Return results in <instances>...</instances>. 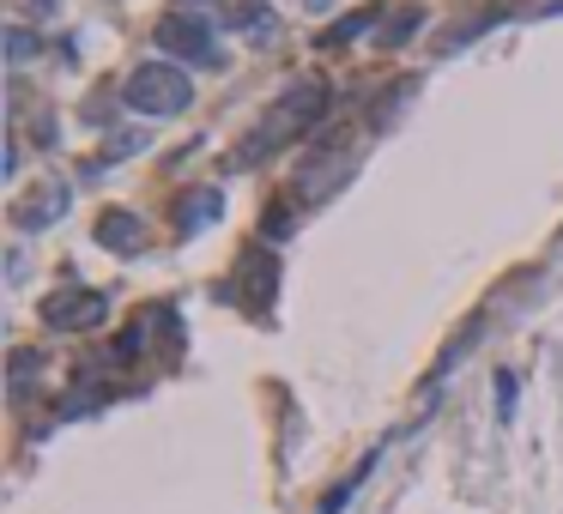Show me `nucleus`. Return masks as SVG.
Returning a JSON list of instances; mask_svg holds the SVG:
<instances>
[{
  "label": "nucleus",
  "mask_w": 563,
  "mask_h": 514,
  "mask_svg": "<svg viewBox=\"0 0 563 514\" xmlns=\"http://www.w3.org/2000/svg\"><path fill=\"white\" fill-rule=\"evenodd\" d=\"M309 7H333V0H309Z\"/></svg>",
  "instance_id": "nucleus-19"
},
{
  "label": "nucleus",
  "mask_w": 563,
  "mask_h": 514,
  "mask_svg": "<svg viewBox=\"0 0 563 514\" xmlns=\"http://www.w3.org/2000/svg\"><path fill=\"white\" fill-rule=\"evenodd\" d=\"M328 116V80H297L285 97H279L273 109H267L261 121H255V133L243 140V152H236V170H255V164H267L279 152V145L303 140V133L315 128V121Z\"/></svg>",
  "instance_id": "nucleus-1"
},
{
  "label": "nucleus",
  "mask_w": 563,
  "mask_h": 514,
  "mask_svg": "<svg viewBox=\"0 0 563 514\" xmlns=\"http://www.w3.org/2000/svg\"><path fill=\"white\" fill-rule=\"evenodd\" d=\"M224 19H231V31H243V37H273V7H267V0H236Z\"/></svg>",
  "instance_id": "nucleus-10"
},
{
  "label": "nucleus",
  "mask_w": 563,
  "mask_h": 514,
  "mask_svg": "<svg viewBox=\"0 0 563 514\" xmlns=\"http://www.w3.org/2000/svg\"><path fill=\"white\" fill-rule=\"evenodd\" d=\"M109 315V297L104 290H85V285H67V290H49L43 303V327L49 333H85Z\"/></svg>",
  "instance_id": "nucleus-4"
},
{
  "label": "nucleus",
  "mask_w": 563,
  "mask_h": 514,
  "mask_svg": "<svg viewBox=\"0 0 563 514\" xmlns=\"http://www.w3.org/2000/svg\"><path fill=\"white\" fill-rule=\"evenodd\" d=\"M67 206H73L67 182H43L31 200H13V230H49L67 218Z\"/></svg>",
  "instance_id": "nucleus-6"
},
{
  "label": "nucleus",
  "mask_w": 563,
  "mask_h": 514,
  "mask_svg": "<svg viewBox=\"0 0 563 514\" xmlns=\"http://www.w3.org/2000/svg\"><path fill=\"white\" fill-rule=\"evenodd\" d=\"M195 7H207V0H176V13H195Z\"/></svg>",
  "instance_id": "nucleus-18"
},
{
  "label": "nucleus",
  "mask_w": 563,
  "mask_h": 514,
  "mask_svg": "<svg viewBox=\"0 0 563 514\" xmlns=\"http://www.w3.org/2000/svg\"><path fill=\"white\" fill-rule=\"evenodd\" d=\"M273 290H279V254L249 242L243 261H236V303H249V315H267L273 309Z\"/></svg>",
  "instance_id": "nucleus-5"
},
{
  "label": "nucleus",
  "mask_w": 563,
  "mask_h": 514,
  "mask_svg": "<svg viewBox=\"0 0 563 514\" xmlns=\"http://www.w3.org/2000/svg\"><path fill=\"white\" fill-rule=\"evenodd\" d=\"M97 242H104L109 254H121V261H128V254H140L145 249V225L140 218H133V212H104V218H97Z\"/></svg>",
  "instance_id": "nucleus-7"
},
{
  "label": "nucleus",
  "mask_w": 563,
  "mask_h": 514,
  "mask_svg": "<svg viewBox=\"0 0 563 514\" xmlns=\"http://www.w3.org/2000/svg\"><path fill=\"white\" fill-rule=\"evenodd\" d=\"M370 466H376V454H364V461H357V473H352V478H345V485H333V490H328V497H321V514H340V509H345V502H352V497H357V485H364V478H370Z\"/></svg>",
  "instance_id": "nucleus-12"
},
{
  "label": "nucleus",
  "mask_w": 563,
  "mask_h": 514,
  "mask_svg": "<svg viewBox=\"0 0 563 514\" xmlns=\"http://www.w3.org/2000/svg\"><path fill=\"white\" fill-rule=\"evenodd\" d=\"M419 19H424V13H400V19H394V25H388V19H382V49H400V43H407L412 31H419Z\"/></svg>",
  "instance_id": "nucleus-13"
},
{
  "label": "nucleus",
  "mask_w": 563,
  "mask_h": 514,
  "mask_svg": "<svg viewBox=\"0 0 563 514\" xmlns=\"http://www.w3.org/2000/svg\"><path fill=\"white\" fill-rule=\"evenodd\" d=\"M121 104H128L133 116H145V121H171V116H183V109L195 104V80L171 61H145V67L128 73Z\"/></svg>",
  "instance_id": "nucleus-2"
},
{
  "label": "nucleus",
  "mask_w": 563,
  "mask_h": 514,
  "mask_svg": "<svg viewBox=\"0 0 563 514\" xmlns=\"http://www.w3.org/2000/svg\"><path fill=\"white\" fill-rule=\"evenodd\" d=\"M31 55H37V37H31L25 25H13V31H7V61H13V67H25Z\"/></svg>",
  "instance_id": "nucleus-14"
},
{
  "label": "nucleus",
  "mask_w": 563,
  "mask_h": 514,
  "mask_svg": "<svg viewBox=\"0 0 563 514\" xmlns=\"http://www.w3.org/2000/svg\"><path fill=\"white\" fill-rule=\"evenodd\" d=\"M382 25V13L376 7H364V13H352V19H340V25H328L321 37H315V49H345V43H357L364 31H376Z\"/></svg>",
  "instance_id": "nucleus-9"
},
{
  "label": "nucleus",
  "mask_w": 563,
  "mask_h": 514,
  "mask_svg": "<svg viewBox=\"0 0 563 514\" xmlns=\"http://www.w3.org/2000/svg\"><path fill=\"white\" fill-rule=\"evenodd\" d=\"M497 411H503V418L515 411V375L509 370H497Z\"/></svg>",
  "instance_id": "nucleus-15"
},
{
  "label": "nucleus",
  "mask_w": 563,
  "mask_h": 514,
  "mask_svg": "<svg viewBox=\"0 0 563 514\" xmlns=\"http://www.w3.org/2000/svg\"><path fill=\"white\" fill-rule=\"evenodd\" d=\"M497 19H509V7H497V13H467V19H460V25L443 37V55H455L460 43H467V37H479V31H491Z\"/></svg>",
  "instance_id": "nucleus-11"
},
{
  "label": "nucleus",
  "mask_w": 563,
  "mask_h": 514,
  "mask_svg": "<svg viewBox=\"0 0 563 514\" xmlns=\"http://www.w3.org/2000/svg\"><path fill=\"white\" fill-rule=\"evenodd\" d=\"M152 43H157V49H171L176 61H195V67H224L219 43H212V25H207V19H195V13H171V19H157Z\"/></svg>",
  "instance_id": "nucleus-3"
},
{
  "label": "nucleus",
  "mask_w": 563,
  "mask_h": 514,
  "mask_svg": "<svg viewBox=\"0 0 563 514\" xmlns=\"http://www.w3.org/2000/svg\"><path fill=\"white\" fill-rule=\"evenodd\" d=\"M31 13H55V7H61V0H25Z\"/></svg>",
  "instance_id": "nucleus-17"
},
{
  "label": "nucleus",
  "mask_w": 563,
  "mask_h": 514,
  "mask_svg": "<svg viewBox=\"0 0 563 514\" xmlns=\"http://www.w3.org/2000/svg\"><path fill=\"white\" fill-rule=\"evenodd\" d=\"M31 370H37V351H13V387H25Z\"/></svg>",
  "instance_id": "nucleus-16"
},
{
  "label": "nucleus",
  "mask_w": 563,
  "mask_h": 514,
  "mask_svg": "<svg viewBox=\"0 0 563 514\" xmlns=\"http://www.w3.org/2000/svg\"><path fill=\"white\" fill-rule=\"evenodd\" d=\"M219 212H224V194L195 188V194H183V206H176V225H183V230H207V225H219Z\"/></svg>",
  "instance_id": "nucleus-8"
}]
</instances>
